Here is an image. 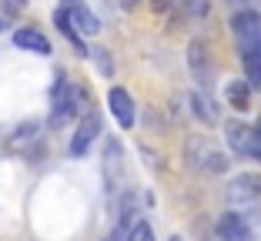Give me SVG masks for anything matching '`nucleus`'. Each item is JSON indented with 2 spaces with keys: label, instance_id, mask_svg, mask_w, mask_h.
Segmentation results:
<instances>
[{
  "label": "nucleus",
  "instance_id": "f257e3e1",
  "mask_svg": "<svg viewBox=\"0 0 261 241\" xmlns=\"http://www.w3.org/2000/svg\"><path fill=\"white\" fill-rule=\"evenodd\" d=\"M74 114H81V91L67 81L54 87V108H50V127H64Z\"/></svg>",
  "mask_w": 261,
  "mask_h": 241
},
{
  "label": "nucleus",
  "instance_id": "f03ea898",
  "mask_svg": "<svg viewBox=\"0 0 261 241\" xmlns=\"http://www.w3.org/2000/svg\"><path fill=\"white\" fill-rule=\"evenodd\" d=\"M231 27H234V37H238L241 50H261V14L238 10L234 20H231Z\"/></svg>",
  "mask_w": 261,
  "mask_h": 241
},
{
  "label": "nucleus",
  "instance_id": "7ed1b4c3",
  "mask_svg": "<svg viewBox=\"0 0 261 241\" xmlns=\"http://www.w3.org/2000/svg\"><path fill=\"white\" fill-rule=\"evenodd\" d=\"M61 10H64V17H67V23L74 27V34H87V37H91V34L100 31L97 14H94L87 4H81V0H64Z\"/></svg>",
  "mask_w": 261,
  "mask_h": 241
},
{
  "label": "nucleus",
  "instance_id": "20e7f679",
  "mask_svg": "<svg viewBox=\"0 0 261 241\" xmlns=\"http://www.w3.org/2000/svg\"><path fill=\"white\" fill-rule=\"evenodd\" d=\"M258 195H261V178H258V174L245 171V174H238V178H231L228 201L234 204V208H248V204H254Z\"/></svg>",
  "mask_w": 261,
  "mask_h": 241
},
{
  "label": "nucleus",
  "instance_id": "39448f33",
  "mask_svg": "<svg viewBox=\"0 0 261 241\" xmlns=\"http://www.w3.org/2000/svg\"><path fill=\"white\" fill-rule=\"evenodd\" d=\"M188 157H191L194 168H204V171H215V174L228 171V157H224L221 151H215L207 141H198V138H194L191 144H188Z\"/></svg>",
  "mask_w": 261,
  "mask_h": 241
},
{
  "label": "nucleus",
  "instance_id": "423d86ee",
  "mask_svg": "<svg viewBox=\"0 0 261 241\" xmlns=\"http://www.w3.org/2000/svg\"><path fill=\"white\" fill-rule=\"evenodd\" d=\"M100 134V117L97 114H84V121L77 124V131H74V138H70V154L74 157H81V154H87V148H91V141Z\"/></svg>",
  "mask_w": 261,
  "mask_h": 241
},
{
  "label": "nucleus",
  "instance_id": "0eeeda50",
  "mask_svg": "<svg viewBox=\"0 0 261 241\" xmlns=\"http://www.w3.org/2000/svg\"><path fill=\"white\" fill-rule=\"evenodd\" d=\"M108 104H111V114L117 117V124H121V127L134 124V101H130V94L124 91V87H111Z\"/></svg>",
  "mask_w": 261,
  "mask_h": 241
},
{
  "label": "nucleus",
  "instance_id": "6e6552de",
  "mask_svg": "<svg viewBox=\"0 0 261 241\" xmlns=\"http://www.w3.org/2000/svg\"><path fill=\"white\" fill-rule=\"evenodd\" d=\"M14 44L20 47V50H27V54H40V57L50 54V40H47L40 31H34V27H20V31H14Z\"/></svg>",
  "mask_w": 261,
  "mask_h": 241
},
{
  "label": "nucleus",
  "instance_id": "1a4fd4ad",
  "mask_svg": "<svg viewBox=\"0 0 261 241\" xmlns=\"http://www.w3.org/2000/svg\"><path fill=\"white\" fill-rule=\"evenodd\" d=\"M188 61H191V70H194L198 81L211 77V57H207V47L201 44V40H191V47H188Z\"/></svg>",
  "mask_w": 261,
  "mask_h": 241
},
{
  "label": "nucleus",
  "instance_id": "9d476101",
  "mask_svg": "<svg viewBox=\"0 0 261 241\" xmlns=\"http://www.w3.org/2000/svg\"><path fill=\"white\" fill-rule=\"evenodd\" d=\"M228 144L234 154H248L251 151V127L241 121H228Z\"/></svg>",
  "mask_w": 261,
  "mask_h": 241
},
{
  "label": "nucleus",
  "instance_id": "9b49d317",
  "mask_svg": "<svg viewBox=\"0 0 261 241\" xmlns=\"http://www.w3.org/2000/svg\"><path fill=\"white\" fill-rule=\"evenodd\" d=\"M221 238L224 241H251V231L241 221V215H224L221 218Z\"/></svg>",
  "mask_w": 261,
  "mask_h": 241
},
{
  "label": "nucleus",
  "instance_id": "f8f14e48",
  "mask_svg": "<svg viewBox=\"0 0 261 241\" xmlns=\"http://www.w3.org/2000/svg\"><path fill=\"white\" fill-rule=\"evenodd\" d=\"M241 61H245L248 84H251V87H261V50H241Z\"/></svg>",
  "mask_w": 261,
  "mask_h": 241
},
{
  "label": "nucleus",
  "instance_id": "ddd939ff",
  "mask_svg": "<svg viewBox=\"0 0 261 241\" xmlns=\"http://www.w3.org/2000/svg\"><path fill=\"white\" fill-rule=\"evenodd\" d=\"M191 104H194V114H198L201 121H204V124H215V121H218V114H215V104L207 101L204 94H194V97H191Z\"/></svg>",
  "mask_w": 261,
  "mask_h": 241
},
{
  "label": "nucleus",
  "instance_id": "4468645a",
  "mask_svg": "<svg viewBox=\"0 0 261 241\" xmlns=\"http://www.w3.org/2000/svg\"><path fill=\"white\" fill-rule=\"evenodd\" d=\"M224 94H228V101L234 104L238 111H245V108H248V84H241V81H231Z\"/></svg>",
  "mask_w": 261,
  "mask_h": 241
},
{
  "label": "nucleus",
  "instance_id": "2eb2a0df",
  "mask_svg": "<svg viewBox=\"0 0 261 241\" xmlns=\"http://www.w3.org/2000/svg\"><path fill=\"white\" fill-rule=\"evenodd\" d=\"M181 4H185L188 20H201V17H207V10H211V0H181Z\"/></svg>",
  "mask_w": 261,
  "mask_h": 241
},
{
  "label": "nucleus",
  "instance_id": "dca6fc26",
  "mask_svg": "<svg viewBox=\"0 0 261 241\" xmlns=\"http://www.w3.org/2000/svg\"><path fill=\"white\" fill-rule=\"evenodd\" d=\"M37 131H40V127L34 124V121H27V124H20V127L14 131V138H10V148H20L23 141H34V138H37Z\"/></svg>",
  "mask_w": 261,
  "mask_h": 241
},
{
  "label": "nucleus",
  "instance_id": "f3484780",
  "mask_svg": "<svg viewBox=\"0 0 261 241\" xmlns=\"http://www.w3.org/2000/svg\"><path fill=\"white\" fill-rule=\"evenodd\" d=\"M124 241H154V231H151V225H147V221H138V225L127 228Z\"/></svg>",
  "mask_w": 261,
  "mask_h": 241
},
{
  "label": "nucleus",
  "instance_id": "a211bd4d",
  "mask_svg": "<svg viewBox=\"0 0 261 241\" xmlns=\"http://www.w3.org/2000/svg\"><path fill=\"white\" fill-rule=\"evenodd\" d=\"M248 157L261 161V121H258V127H251V151H248Z\"/></svg>",
  "mask_w": 261,
  "mask_h": 241
},
{
  "label": "nucleus",
  "instance_id": "6ab92c4d",
  "mask_svg": "<svg viewBox=\"0 0 261 241\" xmlns=\"http://www.w3.org/2000/svg\"><path fill=\"white\" fill-rule=\"evenodd\" d=\"M94 57H97V64H100V70L111 77V70H114V64H111V57H108V50H94Z\"/></svg>",
  "mask_w": 261,
  "mask_h": 241
},
{
  "label": "nucleus",
  "instance_id": "aec40b11",
  "mask_svg": "<svg viewBox=\"0 0 261 241\" xmlns=\"http://www.w3.org/2000/svg\"><path fill=\"white\" fill-rule=\"evenodd\" d=\"M151 7H154V10H161V14H164V10H174V7H181V0H151Z\"/></svg>",
  "mask_w": 261,
  "mask_h": 241
},
{
  "label": "nucleus",
  "instance_id": "412c9836",
  "mask_svg": "<svg viewBox=\"0 0 261 241\" xmlns=\"http://www.w3.org/2000/svg\"><path fill=\"white\" fill-rule=\"evenodd\" d=\"M124 234H127V228H124V221H121V225H117V228H114V231H111L104 241H124Z\"/></svg>",
  "mask_w": 261,
  "mask_h": 241
},
{
  "label": "nucleus",
  "instance_id": "4be33fe9",
  "mask_svg": "<svg viewBox=\"0 0 261 241\" xmlns=\"http://www.w3.org/2000/svg\"><path fill=\"white\" fill-rule=\"evenodd\" d=\"M7 4H10V10H20L23 4H27V0H7Z\"/></svg>",
  "mask_w": 261,
  "mask_h": 241
},
{
  "label": "nucleus",
  "instance_id": "5701e85b",
  "mask_svg": "<svg viewBox=\"0 0 261 241\" xmlns=\"http://www.w3.org/2000/svg\"><path fill=\"white\" fill-rule=\"evenodd\" d=\"M134 4H138V0H124V7H134Z\"/></svg>",
  "mask_w": 261,
  "mask_h": 241
},
{
  "label": "nucleus",
  "instance_id": "b1692460",
  "mask_svg": "<svg viewBox=\"0 0 261 241\" xmlns=\"http://www.w3.org/2000/svg\"><path fill=\"white\" fill-rule=\"evenodd\" d=\"M234 4H248V0H234Z\"/></svg>",
  "mask_w": 261,
  "mask_h": 241
},
{
  "label": "nucleus",
  "instance_id": "393cba45",
  "mask_svg": "<svg viewBox=\"0 0 261 241\" xmlns=\"http://www.w3.org/2000/svg\"><path fill=\"white\" fill-rule=\"evenodd\" d=\"M174 241H177V238H174Z\"/></svg>",
  "mask_w": 261,
  "mask_h": 241
}]
</instances>
